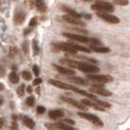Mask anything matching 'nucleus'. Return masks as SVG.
I'll list each match as a JSON object with an SVG mask.
<instances>
[{
	"mask_svg": "<svg viewBox=\"0 0 130 130\" xmlns=\"http://www.w3.org/2000/svg\"><path fill=\"white\" fill-rule=\"evenodd\" d=\"M4 89V85L2 83H0V90H3Z\"/></svg>",
	"mask_w": 130,
	"mask_h": 130,
	"instance_id": "46",
	"label": "nucleus"
},
{
	"mask_svg": "<svg viewBox=\"0 0 130 130\" xmlns=\"http://www.w3.org/2000/svg\"><path fill=\"white\" fill-rule=\"evenodd\" d=\"M4 124H5V119L4 118H0V129L4 127Z\"/></svg>",
	"mask_w": 130,
	"mask_h": 130,
	"instance_id": "43",
	"label": "nucleus"
},
{
	"mask_svg": "<svg viewBox=\"0 0 130 130\" xmlns=\"http://www.w3.org/2000/svg\"><path fill=\"white\" fill-rule=\"evenodd\" d=\"M22 77L25 80V81H30L31 78H32L31 74H30L28 71H23V72L22 73Z\"/></svg>",
	"mask_w": 130,
	"mask_h": 130,
	"instance_id": "29",
	"label": "nucleus"
},
{
	"mask_svg": "<svg viewBox=\"0 0 130 130\" xmlns=\"http://www.w3.org/2000/svg\"><path fill=\"white\" fill-rule=\"evenodd\" d=\"M62 20L66 22L67 23H71V24H74V25H80V26H84L85 23L82 22L81 19H77L74 17H71L69 15H65L62 17Z\"/></svg>",
	"mask_w": 130,
	"mask_h": 130,
	"instance_id": "13",
	"label": "nucleus"
},
{
	"mask_svg": "<svg viewBox=\"0 0 130 130\" xmlns=\"http://www.w3.org/2000/svg\"><path fill=\"white\" fill-rule=\"evenodd\" d=\"M45 112H46V108L45 107H43V106H38L37 107V113L39 115H43Z\"/></svg>",
	"mask_w": 130,
	"mask_h": 130,
	"instance_id": "37",
	"label": "nucleus"
},
{
	"mask_svg": "<svg viewBox=\"0 0 130 130\" xmlns=\"http://www.w3.org/2000/svg\"><path fill=\"white\" fill-rule=\"evenodd\" d=\"M17 119H18V117H17L16 115H13V120H14V121H16Z\"/></svg>",
	"mask_w": 130,
	"mask_h": 130,
	"instance_id": "48",
	"label": "nucleus"
},
{
	"mask_svg": "<svg viewBox=\"0 0 130 130\" xmlns=\"http://www.w3.org/2000/svg\"><path fill=\"white\" fill-rule=\"evenodd\" d=\"M17 54H18V49H17L16 47H11L10 48V55L13 57V56H15Z\"/></svg>",
	"mask_w": 130,
	"mask_h": 130,
	"instance_id": "34",
	"label": "nucleus"
},
{
	"mask_svg": "<svg viewBox=\"0 0 130 130\" xmlns=\"http://www.w3.org/2000/svg\"><path fill=\"white\" fill-rule=\"evenodd\" d=\"M32 50L34 55H38L39 52H40V48H39V44L36 39H33L32 40Z\"/></svg>",
	"mask_w": 130,
	"mask_h": 130,
	"instance_id": "25",
	"label": "nucleus"
},
{
	"mask_svg": "<svg viewBox=\"0 0 130 130\" xmlns=\"http://www.w3.org/2000/svg\"><path fill=\"white\" fill-rule=\"evenodd\" d=\"M61 9H62L64 12H66L67 15H69V16H71V17H74V18H77V19H81L82 18V16L79 14V13H77L76 11L72 10V9L68 8V7H62Z\"/></svg>",
	"mask_w": 130,
	"mask_h": 130,
	"instance_id": "23",
	"label": "nucleus"
},
{
	"mask_svg": "<svg viewBox=\"0 0 130 130\" xmlns=\"http://www.w3.org/2000/svg\"><path fill=\"white\" fill-rule=\"evenodd\" d=\"M68 80L74 84H76L78 86H84V87H87L89 86V82L87 79H84L81 77H75V76H68Z\"/></svg>",
	"mask_w": 130,
	"mask_h": 130,
	"instance_id": "12",
	"label": "nucleus"
},
{
	"mask_svg": "<svg viewBox=\"0 0 130 130\" xmlns=\"http://www.w3.org/2000/svg\"><path fill=\"white\" fill-rule=\"evenodd\" d=\"M9 80H10L12 84L16 85V84H18L20 82V77H19V75L17 74L16 72H11L10 75H9Z\"/></svg>",
	"mask_w": 130,
	"mask_h": 130,
	"instance_id": "24",
	"label": "nucleus"
},
{
	"mask_svg": "<svg viewBox=\"0 0 130 130\" xmlns=\"http://www.w3.org/2000/svg\"><path fill=\"white\" fill-rule=\"evenodd\" d=\"M34 1V3H35V6H36V8H37V10L39 12H44L47 10V7L45 5V3H44V0H33Z\"/></svg>",
	"mask_w": 130,
	"mask_h": 130,
	"instance_id": "22",
	"label": "nucleus"
},
{
	"mask_svg": "<svg viewBox=\"0 0 130 130\" xmlns=\"http://www.w3.org/2000/svg\"><path fill=\"white\" fill-rule=\"evenodd\" d=\"M3 104V98L0 96V105H2Z\"/></svg>",
	"mask_w": 130,
	"mask_h": 130,
	"instance_id": "49",
	"label": "nucleus"
},
{
	"mask_svg": "<svg viewBox=\"0 0 130 130\" xmlns=\"http://www.w3.org/2000/svg\"><path fill=\"white\" fill-rule=\"evenodd\" d=\"M33 72H34V75L36 77L39 76V73H40V70H39V67L37 65H34L33 66Z\"/></svg>",
	"mask_w": 130,
	"mask_h": 130,
	"instance_id": "40",
	"label": "nucleus"
},
{
	"mask_svg": "<svg viewBox=\"0 0 130 130\" xmlns=\"http://www.w3.org/2000/svg\"><path fill=\"white\" fill-rule=\"evenodd\" d=\"M53 67H54L56 71H58L59 73L63 74V75H66V76H74V75H75V72H74L73 70H70V69L64 68V67L59 66V65L53 64Z\"/></svg>",
	"mask_w": 130,
	"mask_h": 130,
	"instance_id": "15",
	"label": "nucleus"
},
{
	"mask_svg": "<svg viewBox=\"0 0 130 130\" xmlns=\"http://www.w3.org/2000/svg\"><path fill=\"white\" fill-rule=\"evenodd\" d=\"M82 59L86 60L87 62H91V63H97V60L93 59V58H88V57H86V56H80Z\"/></svg>",
	"mask_w": 130,
	"mask_h": 130,
	"instance_id": "36",
	"label": "nucleus"
},
{
	"mask_svg": "<svg viewBox=\"0 0 130 130\" xmlns=\"http://www.w3.org/2000/svg\"><path fill=\"white\" fill-rule=\"evenodd\" d=\"M88 81L95 82L97 84H108L113 82V77L108 75H88L87 77Z\"/></svg>",
	"mask_w": 130,
	"mask_h": 130,
	"instance_id": "4",
	"label": "nucleus"
},
{
	"mask_svg": "<svg viewBox=\"0 0 130 130\" xmlns=\"http://www.w3.org/2000/svg\"><path fill=\"white\" fill-rule=\"evenodd\" d=\"M82 1H85V2H91L92 0H82Z\"/></svg>",
	"mask_w": 130,
	"mask_h": 130,
	"instance_id": "51",
	"label": "nucleus"
},
{
	"mask_svg": "<svg viewBox=\"0 0 130 130\" xmlns=\"http://www.w3.org/2000/svg\"><path fill=\"white\" fill-rule=\"evenodd\" d=\"M32 87H31V86H28V87H26V92L27 93H31L32 92Z\"/></svg>",
	"mask_w": 130,
	"mask_h": 130,
	"instance_id": "44",
	"label": "nucleus"
},
{
	"mask_svg": "<svg viewBox=\"0 0 130 130\" xmlns=\"http://www.w3.org/2000/svg\"><path fill=\"white\" fill-rule=\"evenodd\" d=\"M30 31H31V29H30V28H26V29L24 30L23 34H24V35H27V34H29V33H30Z\"/></svg>",
	"mask_w": 130,
	"mask_h": 130,
	"instance_id": "45",
	"label": "nucleus"
},
{
	"mask_svg": "<svg viewBox=\"0 0 130 130\" xmlns=\"http://www.w3.org/2000/svg\"><path fill=\"white\" fill-rule=\"evenodd\" d=\"M94 103H96L97 105H99L100 107H102V108L106 109V108H111V104L110 103H107V102H105V101H100V100H98V99H94V100H92Z\"/></svg>",
	"mask_w": 130,
	"mask_h": 130,
	"instance_id": "27",
	"label": "nucleus"
},
{
	"mask_svg": "<svg viewBox=\"0 0 130 130\" xmlns=\"http://www.w3.org/2000/svg\"><path fill=\"white\" fill-rule=\"evenodd\" d=\"M115 3L119 6H126L129 4L128 0H115Z\"/></svg>",
	"mask_w": 130,
	"mask_h": 130,
	"instance_id": "31",
	"label": "nucleus"
},
{
	"mask_svg": "<svg viewBox=\"0 0 130 130\" xmlns=\"http://www.w3.org/2000/svg\"><path fill=\"white\" fill-rule=\"evenodd\" d=\"M61 99L65 101L66 103L68 104H71L72 106H74V107H76V108L80 109L82 111H86L87 109V107H86L85 105H83L81 102H78L77 100L75 99H73V98H70V97H65V96H61Z\"/></svg>",
	"mask_w": 130,
	"mask_h": 130,
	"instance_id": "10",
	"label": "nucleus"
},
{
	"mask_svg": "<svg viewBox=\"0 0 130 130\" xmlns=\"http://www.w3.org/2000/svg\"><path fill=\"white\" fill-rule=\"evenodd\" d=\"M81 103L83 104V105H85L86 107H90V108L95 109V110H97V111H101V112H104V111H105V109L102 108V107H100V106L97 105L96 103H94L91 99H90V100H89V99H83V100H81Z\"/></svg>",
	"mask_w": 130,
	"mask_h": 130,
	"instance_id": "14",
	"label": "nucleus"
},
{
	"mask_svg": "<svg viewBox=\"0 0 130 130\" xmlns=\"http://www.w3.org/2000/svg\"><path fill=\"white\" fill-rule=\"evenodd\" d=\"M90 48L93 52L95 53H99V54H108L111 52V50L107 48V47H103V46H100V47H92L90 46Z\"/></svg>",
	"mask_w": 130,
	"mask_h": 130,
	"instance_id": "21",
	"label": "nucleus"
},
{
	"mask_svg": "<svg viewBox=\"0 0 130 130\" xmlns=\"http://www.w3.org/2000/svg\"><path fill=\"white\" fill-rule=\"evenodd\" d=\"M88 43L90 44V46H92V47H100V46H102L101 41L98 40L97 38H89L88 39Z\"/></svg>",
	"mask_w": 130,
	"mask_h": 130,
	"instance_id": "26",
	"label": "nucleus"
},
{
	"mask_svg": "<svg viewBox=\"0 0 130 130\" xmlns=\"http://www.w3.org/2000/svg\"><path fill=\"white\" fill-rule=\"evenodd\" d=\"M19 128V125L17 123V121H13L11 124V130H17Z\"/></svg>",
	"mask_w": 130,
	"mask_h": 130,
	"instance_id": "42",
	"label": "nucleus"
},
{
	"mask_svg": "<svg viewBox=\"0 0 130 130\" xmlns=\"http://www.w3.org/2000/svg\"><path fill=\"white\" fill-rule=\"evenodd\" d=\"M78 116L81 117L82 119H87V120H88V121H90L91 123H93V124L96 125V126L102 127L104 125L103 121L99 119L97 116H95V115L88 114V113H86V112H79V113H78Z\"/></svg>",
	"mask_w": 130,
	"mask_h": 130,
	"instance_id": "2",
	"label": "nucleus"
},
{
	"mask_svg": "<svg viewBox=\"0 0 130 130\" xmlns=\"http://www.w3.org/2000/svg\"><path fill=\"white\" fill-rule=\"evenodd\" d=\"M37 23H38V19L36 18V17H34L32 18L30 21H29V26L30 27H34L37 25Z\"/></svg>",
	"mask_w": 130,
	"mask_h": 130,
	"instance_id": "32",
	"label": "nucleus"
},
{
	"mask_svg": "<svg viewBox=\"0 0 130 130\" xmlns=\"http://www.w3.org/2000/svg\"><path fill=\"white\" fill-rule=\"evenodd\" d=\"M45 127L48 128L50 130H56L55 126H54V123H49V122H46L45 123Z\"/></svg>",
	"mask_w": 130,
	"mask_h": 130,
	"instance_id": "35",
	"label": "nucleus"
},
{
	"mask_svg": "<svg viewBox=\"0 0 130 130\" xmlns=\"http://www.w3.org/2000/svg\"><path fill=\"white\" fill-rule=\"evenodd\" d=\"M55 49L57 51H63L65 53H68V54H75L77 53L76 50H74L72 47H70L68 43H58V44H55L54 46Z\"/></svg>",
	"mask_w": 130,
	"mask_h": 130,
	"instance_id": "9",
	"label": "nucleus"
},
{
	"mask_svg": "<svg viewBox=\"0 0 130 130\" xmlns=\"http://www.w3.org/2000/svg\"><path fill=\"white\" fill-rule=\"evenodd\" d=\"M62 122L67 123V124H69V125H74V124H75V121H74L73 119H64L63 120H62Z\"/></svg>",
	"mask_w": 130,
	"mask_h": 130,
	"instance_id": "38",
	"label": "nucleus"
},
{
	"mask_svg": "<svg viewBox=\"0 0 130 130\" xmlns=\"http://www.w3.org/2000/svg\"><path fill=\"white\" fill-rule=\"evenodd\" d=\"M61 63L65 65H68L71 68H78V66L80 64V61H77L74 59H69V58H61L59 60Z\"/></svg>",
	"mask_w": 130,
	"mask_h": 130,
	"instance_id": "16",
	"label": "nucleus"
},
{
	"mask_svg": "<svg viewBox=\"0 0 130 130\" xmlns=\"http://www.w3.org/2000/svg\"><path fill=\"white\" fill-rule=\"evenodd\" d=\"M97 17L102 19L105 22L112 23V24H117V23H119V22H120L119 18H118L117 16H114V15H111V14H107V13H97Z\"/></svg>",
	"mask_w": 130,
	"mask_h": 130,
	"instance_id": "6",
	"label": "nucleus"
},
{
	"mask_svg": "<svg viewBox=\"0 0 130 130\" xmlns=\"http://www.w3.org/2000/svg\"><path fill=\"white\" fill-rule=\"evenodd\" d=\"M26 105L27 106H29V107H32L33 105L35 104V98L33 97V96H29V97L26 98Z\"/></svg>",
	"mask_w": 130,
	"mask_h": 130,
	"instance_id": "30",
	"label": "nucleus"
},
{
	"mask_svg": "<svg viewBox=\"0 0 130 130\" xmlns=\"http://www.w3.org/2000/svg\"><path fill=\"white\" fill-rule=\"evenodd\" d=\"M6 74V70L5 68L2 66V65H0V77H4Z\"/></svg>",
	"mask_w": 130,
	"mask_h": 130,
	"instance_id": "41",
	"label": "nucleus"
},
{
	"mask_svg": "<svg viewBox=\"0 0 130 130\" xmlns=\"http://www.w3.org/2000/svg\"><path fill=\"white\" fill-rule=\"evenodd\" d=\"M49 84H51V85L54 86V87L61 88V89H65V90H73V91L77 92L78 89H79L78 87H74V86H71V85H68V84H66V83H63V82L58 81V80H54V79L49 80Z\"/></svg>",
	"mask_w": 130,
	"mask_h": 130,
	"instance_id": "5",
	"label": "nucleus"
},
{
	"mask_svg": "<svg viewBox=\"0 0 130 130\" xmlns=\"http://www.w3.org/2000/svg\"><path fill=\"white\" fill-rule=\"evenodd\" d=\"M49 117L52 119H58L64 117V113L61 110H52L49 112Z\"/></svg>",
	"mask_w": 130,
	"mask_h": 130,
	"instance_id": "18",
	"label": "nucleus"
},
{
	"mask_svg": "<svg viewBox=\"0 0 130 130\" xmlns=\"http://www.w3.org/2000/svg\"><path fill=\"white\" fill-rule=\"evenodd\" d=\"M63 36L68 39H71L73 41H77L80 43H88V39L86 36L83 35H78V34H74V33H63Z\"/></svg>",
	"mask_w": 130,
	"mask_h": 130,
	"instance_id": "8",
	"label": "nucleus"
},
{
	"mask_svg": "<svg viewBox=\"0 0 130 130\" xmlns=\"http://www.w3.org/2000/svg\"><path fill=\"white\" fill-rule=\"evenodd\" d=\"M85 18H86V19H87V20H90V19H91L90 15H88V14H87V15H86V16H85Z\"/></svg>",
	"mask_w": 130,
	"mask_h": 130,
	"instance_id": "47",
	"label": "nucleus"
},
{
	"mask_svg": "<svg viewBox=\"0 0 130 130\" xmlns=\"http://www.w3.org/2000/svg\"><path fill=\"white\" fill-rule=\"evenodd\" d=\"M68 45L72 47L74 50H76L77 52L80 51V52H83V53H87V54H89L90 53V50L87 48V47H83V46H80V45H77V44H73V43H68Z\"/></svg>",
	"mask_w": 130,
	"mask_h": 130,
	"instance_id": "19",
	"label": "nucleus"
},
{
	"mask_svg": "<svg viewBox=\"0 0 130 130\" xmlns=\"http://www.w3.org/2000/svg\"><path fill=\"white\" fill-rule=\"evenodd\" d=\"M78 69L81 72L87 73V74H94V73H98L100 71L99 67L93 64L87 63V62H80V64L78 66Z\"/></svg>",
	"mask_w": 130,
	"mask_h": 130,
	"instance_id": "3",
	"label": "nucleus"
},
{
	"mask_svg": "<svg viewBox=\"0 0 130 130\" xmlns=\"http://www.w3.org/2000/svg\"><path fill=\"white\" fill-rule=\"evenodd\" d=\"M54 126H55L56 130H78L73 125H69L64 122H56V123H54Z\"/></svg>",
	"mask_w": 130,
	"mask_h": 130,
	"instance_id": "17",
	"label": "nucleus"
},
{
	"mask_svg": "<svg viewBox=\"0 0 130 130\" xmlns=\"http://www.w3.org/2000/svg\"><path fill=\"white\" fill-rule=\"evenodd\" d=\"M25 18H26V14L25 12H23L22 9L18 8L16 11H15V15H14V21L17 24H21L22 22L25 21Z\"/></svg>",
	"mask_w": 130,
	"mask_h": 130,
	"instance_id": "11",
	"label": "nucleus"
},
{
	"mask_svg": "<svg viewBox=\"0 0 130 130\" xmlns=\"http://www.w3.org/2000/svg\"><path fill=\"white\" fill-rule=\"evenodd\" d=\"M41 83H42V79H41V78H36V79L33 81V86L38 87L39 85H41Z\"/></svg>",
	"mask_w": 130,
	"mask_h": 130,
	"instance_id": "39",
	"label": "nucleus"
},
{
	"mask_svg": "<svg viewBox=\"0 0 130 130\" xmlns=\"http://www.w3.org/2000/svg\"><path fill=\"white\" fill-rule=\"evenodd\" d=\"M24 89H25V85L24 84H22L21 86H19L18 89H17V92H18V95L20 97H22L24 95Z\"/></svg>",
	"mask_w": 130,
	"mask_h": 130,
	"instance_id": "28",
	"label": "nucleus"
},
{
	"mask_svg": "<svg viewBox=\"0 0 130 130\" xmlns=\"http://www.w3.org/2000/svg\"><path fill=\"white\" fill-rule=\"evenodd\" d=\"M89 92L93 93L94 95H101V96H105V97H108L112 95V92L107 90L105 87H89Z\"/></svg>",
	"mask_w": 130,
	"mask_h": 130,
	"instance_id": "7",
	"label": "nucleus"
},
{
	"mask_svg": "<svg viewBox=\"0 0 130 130\" xmlns=\"http://www.w3.org/2000/svg\"><path fill=\"white\" fill-rule=\"evenodd\" d=\"M22 122H23V124L25 125L27 128H29V129H33V128L35 127V122H34V120L31 119L30 118H28V117H23Z\"/></svg>",
	"mask_w": 130,
	"mask_h": 130,
	"instance_id": "20",
	"label": "nucleus"
},
{
	"mask_svg": "<svg viewBox=\"0 0 130 130\" xmlns=\"http://www.w3.org/2000/svg\"><path fill=\"white\" fill-rule=\"evenodd\" d=\"M91 9L93 11H96L97 13H112L114 12V6L108 2H103V1H97L95 4L91 5Z\"/></svg>",
	"mask_w": 130,
	"mask_h": 130,
	"instance_id": "1",
	"label": "nucleus"
},
{
	"mask_svg": "<svg viewBox=\"0 0 130 130\" xmlns=\"http://www.w3.org/2000/svg\"><path fill=\"white\" fill-rule=\"evenodd\" d=\"M36 92H37L38 94H40V87H37V88H36Z\"/></svg>",
	"mask_w": 130,
	"mask_h": 130,
	"instance_id": "50",
	"label": "nucleus"
},
{
	"mask_svg": "<svg viewBox=\"0 0 130 130\" xmlns=\"http://www.w3.org/2000/svg\"><path fill=\"white\" fill-rule=\"evenodd\" d=\"M22 50H23V52L25 54H28V52H29V43H28V41H24L22 43Z\"/></svg>",
	"mask_w": 130,
	"mask_h": 130,
	"instance_id": "33",
	"label": "nucleus"
}]
</instances>
